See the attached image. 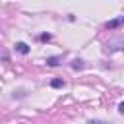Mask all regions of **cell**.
I'll list each match as a JSON object with an SVG mask.
<instances>
[{
	"label": "cell",
	"mask_w": 124,
	"mask_h": 124,
	"mask_svg": "<svg viewBox=\"0 0 124 124\" xmlns=\"http://www.w3.org/2000/svg\"><path fill=\"white\" fill-rule=\"evenodd\" d=\"M124 48V37H116V39H110L107 43V50L108 52H114V50H122Z\"/></svg>",
	"instance_id": "cell-1"
},
{
	"label": "cell",
	"mask_w": 124,
	"mask_h": 124,
	"mask_svg": "<svg viewBox=\"0 0 124 124\" xmlns=\"http://www.w3.org/2000/svg\"><path fill=\"white\" fill-rule=\"evenodd\" d=\"M124 23V16L122 17H116V19H112V21H108L107 23V29H114V27H118V25H122Z\"/></svg>",
	"instance_id": "cell-2"
},
{
	"label": "cell",
	"mask_w": 124,
	"mask_h": 124,
	"mask_svg": "<svg viewBox=\"0 0 124 124\" xmlns=\"http://www.w3.org/2000/svg\"><path fill=\"white\" fill-rule=\"evenodd\" d=\"M16 50H17L19 54H27V52H29V46H27L25 43H17V45H16Z\"/></svg>",
	"instance_id": "cell-3"
},
{
	"label": "cell",
	"mask_w": 124,
	"mask_h": 124,
	"mask_svg": "<svg viewBox=\"0 0 124 124\" xmlns=\"http://www.w3.org/2000/svg\"><path fill=\"white\" fill-rule=\"evenodd\" d=\"M58 60H60L58 56H52V58H48V60H46V64H48V66H56V64H58Z\"/></svg>",
	"instance_id": "cell-4"
},
{
	"label": "cell",
	"mask_w": 124,
	"mask_h": 124,
	"mask_svg": "<svg viewBox=\"0 0 124 124\" xmlns=\"http://www.w3.org/2000/svg\"><path fill=\"white\" fill-rule=\"evenodd\" d=\"M50 85H52V87H64V81H62V79H52Z\"/></svg>",
	"instance_id": "cell-5"
},
{
	"label": "cell",
	"mask_w": 124,
	"mask_h": 124,
	"mask_svg": "<svg viewBox=\"0 0 124 124\" xmlns=\"http://www.w3.org/2000/svg\"><path fill=\"white\" fill-rule=\"evenodd\" d=\"M76 70H79V68H83V64H81V60H74V64H72Z\"/></svg>",
	"instance_id": "cell-6"
},
{
	"label": "cell",
	"mask_w": 124,
	"mask_h": 124,
	"mask_svg": "<svg viewBox=\"0 0 124 124\" xmlns=\"http://www.w3.org/2000/svg\"><path fill=\"white\" fill-rule=\"evenodd\" d=\"M87 124H105V122H101V120H89Z\"/></svg>",
	"instance_id": "cell-7"
},
{
	"label": "cell",
	"mask_w": 124,
	"mask_h": 124,
	"mask_svg": "<svg viewBox=\"0 0 124 124\" xmlns=\"http://www.w3.org/2000/svg\"><path fill=\"white\" fill-rule=\"evenodd\" d=\"M118 110H120V112L124 114V103H120V105H118Z\"/></svg>",
	"instance_id": "cell-8"
}]
</instances>
